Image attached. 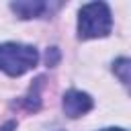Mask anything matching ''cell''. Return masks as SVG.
I'll return each instance as SVG.
<instances>
[{
  "instance_id": "cell-5",
  "label": "cell",
  "mask_w": 131,
  "mask_h": 131,
  "mask_svg": "<svg viewBox=\"0 0 131 131\" xmlns=\"http://www.w3.org/2000/svg\"><path fill=\"white\" fill-rule=\"evenodd\" d=\"M43 82H45L43 78H37V80H35V84L31 86L29 94L25 96L23 104H25V108H27V111H39V106H41V98H39V88H41V84H43Z\"/></svg>"
},
{
  "instance_id": "cell-2",
  "label": "cell",
  "mask_w": 131,
  "mask_h": 131,
  "mask_svg": "<svg viewBox=\"0 0 131 131\" xmlns=\"http://www.w3.org/2000/svg\"><path fill=\"white\" fill-rule=\"evenodd\" d=\"M39 61V53L33 45L25 43H2L0 45V70L8 76H23L33 70Z\"/></svg>"
},
{
  "instance_id": "cell-9",
  "label": "cell",
  "mask_w": 131,
  "mask_h": 131,
  "mask_svg": "<svg viewBox=\"0 0 131 131\" xmlns=\"http://www.w3.org/2000/svg\"><path fill=\"white\" fill-rule=\"evenodd\" d=\"M102 131H125V129H119V127H111V129H102Z\"/></svg>"
},
{
  "instance_id": "cell-3",
  "label": "cell",
  "mask_w": 131,
  "mask_h": 131,
  "mask_svg": "<svg viewBox=\"0 0 131 131\" xmlns=\"http://www.w3.org/2000/svg\"><path fill=\"white\" fill-rule=\"evenodd\" d=\"M61 106H63V113H66L70 119H78V117L86 115V113L92 108V98H90L86 92L68 90V92L63 94Z\"/></svg>"
},
{
  "instance_id": "cell-7",
  "label": "cell",
  "mask_w": 131,
  "mask_h": 131,
  "mask_svg": "<svg viewBox=\"0 0 131 131\" xmlns=\"http://www.w3.org/2000/svg\"><path fill=\"white\" fill-rule=\"evenodd\" d=\"M57 59H59V51H57V47H51V49L47 51V55H45L47 66H55V63H57Z\"/></svg>"
},
{
  "instance_id": "cell-4",
  "label": "cell",
  "mask_w": 131,
  "mask_h": 131,
  "mask_svg": "<svg viewBox=\"0 0 131 131\" xmlns=\"http://www.w3.org/2000/svg\"><path fill=\"white\" fill-rule=\"evenodd\" d=\"M10 8L12 12L18 16V18H39L43 16L47 10H49V4L47 2H39V0H23V2H10Z\"/></svg>"
},
{
  "instance_id": "cell-6",
  "label": "cell",
  "mask_w": 131,
  "mask_h": 131,
  "mask_svg": "<svg viewBox=\"0 0 131 131\" xmlns=\"http://www.w3.org/2000/svg\"><path fill=\"white\" fill-rule=\"evenodd\" d=\"M129 70H131V61L127 57H121L113 63V72L119 76V80L123 84H129Z\"/></svg>"
},
{
  "instance_id": "cell-8",
  "label": "cell",
  "mask_w": 131,
  "mask_h": 131,
  "mask_svg": "<svg viewBox=\"0 0 131 131\" xmlns=\"http://www.w3.org/2000/svg\"><path fill=\"white\" fill-rule=\"evenodd\" d=\"M14 129H16V123L14 121H8V123H4L0 127V131H14Z\"/></svg>"
},
{
  "instance_id": "cell-1",
  "label": "cell",
  "mask_w": 131,
  "mask_h": 131,
  "mask_svg": "<svg viewBox=\"0 0 131 131\" xmlns=\"http://www.w3.org/2000/svg\"><path fill=\"white\" fill-rule=\"evenodd\" d=\"M111 27H113V16L104 2H90L80 8V16H78L80 39L106 37L111 33Z\"/></svg>"
}]
</instances>
